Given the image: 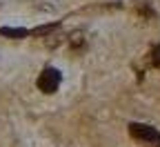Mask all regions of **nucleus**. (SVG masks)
Wrapping results in <instances>:
<instances>
[{"label": "nucleus", "mask_w": 160, "mask_h": 147, "mask_svg": "<svg viewBox=\"0 0 160 147\" xmlns=\"http://www.w3.org/2000/svg\"><path fill=\"white\" fill-rule=\"evenodd\" d=\"M129 134L140 140V143H145V145H151V147H160V132L149 127V125H140V123H131L129 125Z\"/></svg>", "instance_id": "nucleus-1"}, {"label": "nucleus", "mask_w": 160, "mask_h": 147, "mask_svg": "<svg viewBox=\"0 0 160 147\" xmlns=\"http://www.w3.org/2000/svg\"><path fill=\"white\" fill-rule=\"evenodd\" d=\"M60 87V71L53 67H47L42 74L38 76V89L45 94H53Z\"/></svg>", "instance_id": "nucleus-2"}, {"label": "nucleus", "mask_w": 160, "mask_h": 147, "mask_svg": "<svg viewBox=\"0 0 160 147\" xmlns=\"http://www.w3.org/2000/svg\"><path fill=\"white\" fill-rule=\"evenodd\" d=\"M0 34L9 36V38H25V36H29L27 29H11V27H0Z\"/></svg>", "instance_id": "nucleus-3"}, {"label": "nucleus", "mask_w": 160, "mask_h": 147, "mask_svg": "<svg viewBox=\"0 0 160 147\" xmlns=\"http://www.w3.org/2000/svg\"><path fill=\"white\" fill-rule=\"evenodd\" d=\"M149 60H151V65H153V67H158V69H160V45H156V47L151 49Z\"/></svg>", "instance_id": "nucleus-4"}, {"label": "nucleus", "mask_w": 160, "mask_h": 147, "mask_svg": "<svg viewBox=\"0 0 160 147\" xmlns=\"http://www.w3.org/2000/svg\"><path fill=\"white\" fill-rule=\"evenodd\" d=\"M53 29H56V25H45V27L33 29L31 34H33V36H45V34H49V31H53Z\"/></svg>", "instance_id": "nucleus-5"}]
</instances>
